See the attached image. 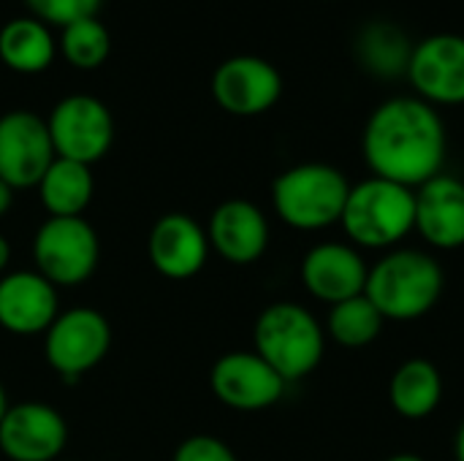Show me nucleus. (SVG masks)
<instances>
[{"mask_svg": "<svg viewBox=\"0 0 464 461\" xmlns=\"http://www.w3.org/2000/svg\"><path fill=\"white\" fill-rule=\"evenodd\" d=\"M285 380L256 353L234 351L215 361L209 372V389L231 410L256 413L277 405L285 391Z\"/></svg>", "mask_w": 464, "mask_h": 461, "instance_id": "nucleus-12", "label": "nucleus"}, {"mask_svg": "<svg viewBox=\"0 0 464 461\" xmlns=\"http://www.w3.org/2000/svg\"><path fill=\"white\" fill-rule=\"evenodd\" d=\"M386 461H427L424 456H419V454H394V456H389Z\"/></svg>", "mask_w": 464, "mask_h": 461, "instance_id": "nucleus-30", "label": "nucleus"}, {"mask_svg": "<svg viewBox=\"0 0 464 461\" xmlns=\"http://www.w3.org/2000/svg\"><path fill=\"white\" fill-rule=\"evenodd\" d=\"M68 443V424L52 405H11L0 421V451L8 461H54Z\"/></svg>", "mask_w": 464, "mask_h": 461, "instance_id": "nucleus-13", "label": "nucleus"}, {"mask_svg": "<svg viewBox=\"0 0 464 461\" xmlns=\"http://www.w3.org/2000/svg\"><path fill=\"white\" fill-rule=\"evenodd\" d=\"M383 326H386V318L364 293L334 304L326 318V334L337 345L351 348V351L372 345L383 334Z\"/></svg>", "mask_w": 464, "mask_h": 461, "instance_id": "nucleus-23", "label": "nucleus"}, {"mask_svg": "<svg viewBox=\"0 0 464 461\" xmlns=\"http://www.w3.org/2000/svg\"><path fill=\"white\" fill-rule=\"evenodd\" d=\"M30 16L41 19L44 24H54V27H65L71 22L87 19V16H98V8L103 5V0H24Z\"/></svg>", "mask_w": 464, "mask_h": 461, "instance_id": "nucleus-25", "label": "nucleus"}, {"mask_svg": "<svg viewBox=\"0 0 464 461\" xmlns=\"http://www.w3.org/2000/svg\"><path fill=\"white\" fill-rule=\"evenodd\" d=\"M171 461H239L237 454L212 435H193L174 451Z\"/></svg>", "mask_w": 464, "mask_h": 461, "instance_id": "nucleus-26", "label": "nucleus"}, {"mask_svg": "<svg viewBox=\"0 0 464 461\" xmlns=\"http://www.w3.org/2000/svg\"><path fill=\"white\" fill-rule=\"evenodd\" d=\"M92 168L65 158H54V163L38 182V198L49 217H82V212L92 201Z\"/></svg>", "mask_w": 464, "mask_h": 461, "instance_id": "nucleus-21", "label": "nucleus"}, {"mask_svg": "<svg viewBox=\"0 0 464 461\" xmlns=\"http://www.w3.org/2000/svg\"><path fill=\"white\" fill-rule=\"evenodd\" d=\"M416 231L438 250L464 247V182L438 174L416 187Z\"/></svg>", "mask_w": 464, "mask_h": 461, "instance_id": "nucleus-18", "label": "nucleus"}, {"mask_svg": "<svg viewBox=\"0 0 464 461\" xmlns=\"http://www.w3.org/2000/svg\"><path fill=\"white\" fill-rule=\"evenodd\" d=\"M11 204H14V190L0 179V217L11 209Z\"/></svg>", "mask_w": 464, "mask_h": 461, "instance_id": "nucleus-27", "label": "nucleus"}, {"mask_svg": "<svg viewBox=\"0 0 464 461\" xmlns=\"http://www.w3.org/2000/svg\"><path fill=\"white\" fill-rule=\"evenodd\" d=\"M54 158L44 117L30 109H11L0 114V179L11 190L38 187Z\"/></svg>", "mask_w": 464, "mask_h": 461, "instance_id": "nucleus-9", "label": "nucleus"}, {"mask_svg": "<svg viewBox=\"0 0 464 461\" xmlns=\"http://www.w3.org/2000/svg\"><path fill=\"white\" fill-rule=\"evenodd\" d=\"M443 288V266L430 253L394 247L370 266L364 296L386 321H419L435 310Z\"/></svg>", "mask_w": 464, "mask_h": 461, "instance_id": "nucleus-2", "label": "nucleus"}, {"mask_svg": "<svg viewBox=\"0 0 464 461\" xmlns=\"http://www.w3.org/2000/svg\"><path fill=\"white\" fill-rule=\"evenodd\" d=\"M57 52L79 71L101 68L111 54V35L109 27L98 16H87L79 22H71L60 30Z\"/></svg>", "mask_w": 464, "mask_h": 461, "instance_id": "nucleus-24", "label": "nucleus"}, {"mask_svg": "<svg viewBox=\"0 0 464 461\" xmlns=\"http://www.w3.org/2000/svg\"><path fill=\"white\" fill-rule=\"evenodd\" d=\"M362 149L372 177L416 190L443 174L449 136L435 106L419 95H397L370 114Z\"/></svg>", "mask_w": 464, "mask_h": 461, "instance_id": "nucleus-1", "label": "nucleus"}, {"mask_svg": "<svg viewBox=\"0 0 464 461\" xmlns=\"http://www.w3.org/2000/svg\"><path fill=\"white\" fill-rule=\"evenodd\" d=\"M454 454H457V461H464V421L457 432V443H454Z\"/></svg>", "mask_w": 464, "mask_h": 461, "instance_id": "nucleus-29", "label": "nucleus"}, {"mask_svg": "<svg viewBox=\"0 0 464 461\" xmlns=\"http://www.w3.org/2000/svg\"><path fill=\"white\" fill-rule=\"evenodd\" d=\"M57 288L35 269L0 277V326L16 337L46 334L60 315Z\"/></svg>", "mask_w": 464, "mask_h": 461, "instance_id": "nucleus-16", "label": "nucleus"}, {"mask_svg": "<svg viewBox=\"0 0 464 461\" xmlns=\"http://www.w3.org/2000/svg\"><path fill=\"white\" fill-rule=\"evenodd\" d=\"M207 228L198 226L185 212H169L155 220L147 236L150 264L169 280H190L196 277L209 258Z\"/></svg>", "mask_w": 464, "mask_h": 461, "instance_id": "nucleus-15", "label": "nucleus"}, {"mask_svg": "<svg viewBox=\"0 0 464 461\" xmlns=\"http://www.w3.org/2000/svg\"><path fill=\"white\" fill-rule=\"evenodd\" d=\"M215 103L234 117H258L283 95L280 71L258 54H234L212 73Z\"/></svg>", "mask_w": 464, "mask_h": 461, "instance_id": "nucleus-10", "label": "nucleus"}, {"mask_svg": "<svg viewBox=\"0 0 464 461\" xmlns=\"http://www.w3.org/2000/svg\"><path fill=\"white\" fill-rule=\"evenodd\" d=\"M57 158L84 166L98 163L114 144V117L109 106L87 92L65 95L46 117Z\"/></svg>", "mask_w": 464, "mask_h": 461, "instance_id": "nucleus-7", "label": "nucleus"}, {"mask_svg": "<svg viewBox=\"0 0 464 461\" xmlns=\"http://www.w3.org/2000/svg\"><path fill=\"white\" fill-rule=\"evenodd\" d=\"M389 399L397 416L408 421L430 418L443 402V375L427 359L400 364L389 383Z\"/></svg>", "mask_w": 464, "mask_h": 461, "instance_id": "nucleus-19", "label": "nucleus"}, {"mask_svg": "<svg viewBox=\"0 0 464 461\" xmlns=\"http://www.w3.org/2000/svg\"><path fill=\"white\" fill-rule=\"evenodd\" d=\"M57 57L52 27L35 16H14L0 27V60L16 73H41Z\"/></svg>", "mask_w": 464, "mask_h": 461, "instance_id": "nucleus-20", "label": "nucleus"}, {"mask_svg": "<svg viewBox=\"0 0 464 461\" xmlns=\"http://www.w3.org/2000/svg\"><path fill=\"white\" fill-rule=\"evenodd\" d=\"M11 405H8V397H5V389H3V383H0V421H3V416H5V410H8Z\"/></svg>", "mask_w": 464, "mask_h": 461, "instance_id": "nucleus-31", "label": "nucleus"}, {"mask_svg": "<svg viewBox=\"0 0 464 461\" xmlns=\"http://www.w3.org/2000/svg\"><path fill=\"white\" fill-rule=\"evenodd\" d=\"M340 226L353 247L394 250L416 231V190L381 177L351 185Z\"/></svg>", "mask_w": 464, "mask_h": 461, "instance_id": "nucleus-4", "label": "nucleus"}, {"mask_svg": "<svg viewBox=\"0 0 464 461\" xmlns=\"http://www.w3.org/2000/svg\"><path fill=\"white\" fill-rule=\"evenodd\" d=\"M209 247L228 264H256L269 247V220L247 198L223 201L207 226Z\"/></svg>", "mask_w": 464, "mask_h": 461, "instance_id": "nucleus-17", "label": "nucleus"}, {"mask_svg": "<svg viewBox=\"0 0 464 461\" xmlns=\"http://www.w3.org/2000/svg\"><path fill=\"white\" fill-rule=\"evenodd\" d=\"M370 266L359 247L345 242H324L302 258V283L310 296L334 307L345 299L362 296Z\"/></svg>", "mask_w": 464, "mask_h": 461, "instance_id": "nucleus-14", "label": "nucleus"}, {"mask_svg": "<svg viewBox=\"0 0 464 461\" xmlns=\"http://www.w3.org/2000/svg\"><path fill=\"white\" fill-rule=\"evenodd\" d=\"M101 242L84 217H49L33 236V264L54 288H76L92 277Z\"/></svg>", "mask_w": 464, "mask_h": 461, "instance_id": "nucleus-6", "label": "nucleus"}, {"mask_svg": "<svg viewBox=\"0 0 464 461\" xmlns=\"http://www.w3.org/2000/svg\"><path fill=\"white\" fill-rule=\"evenodd\" d=\"M351 182L329 163H299L272 182L277 217L296 231H324L340 223Z\"/></svg>", "mask_w": 464, "mask_h": 461, "instance_id": "nucleus-5", "label": "nucleus"}, {"mask_svg": "<svg viewBox=\"0 0 464 461\" xmlns=\"http://www.w3.org/2000/svg\"><path fill=\"white\" fill-rule=\"evenodd\" d=\"M421 101L430 106L464 103V35L432 33L413 46L405 73Z\"/></svg>", "mask_w": 464, "mask_h": 461, "instance_id": "nucleus-11", "label": "nucleus"}, {"mask_svg": "<svg viewBox=\"0 0 464 461\" xmlns=\"http://www.w3.org/2000/svg\"><path fill=\"white\" fill-rule=\"evenodd\" d=\"M111 348V326L92 307H73L54 318L44 334V356L63 380L95 370Z\"/></svg>", "mask_w": 464, "mask_h": 461, "instance_id": "nucleus-8", "label": "nucleus"}, {"mask_svg": "<svg viewBox=\"0 0 464 461\" xmlns=\"http://www.w3.org/2000/svg\"><path fill=\"white\" fill-rule=\"evenodd\" d=\"M8 264H11V245H8V239L0 234V274L8 269Z\"/></svg>", "mask_w": 464, "mask_h": 461, "instance_id": "nucleus-28", "label": "nucleus"}, {"mask_svg": "<svg viewBox=\"0 0 464 461\" xmlns=\"http://www.w3.org/2000/svg\"><path fill=\"white\" fill-rule=\"evenodd\" d=\"M253 351L285 383H296L318 370L326 351V329L307 307L275 302L256 321Z\"/></svg>", "mask_w": 464, "mask_h": 461, "instance_id": "nucleus-3", "label": "nucleus"}, {"mask_svg": "<svg viewBox=\"0 0 464 461\" xmlns=\"http://www.w3.org/2000/svg\"><path fill=\"white\" fill-rule=\"evenodd\" d=\"M356 54L359 62L375 76L394 79L400 73H408L413 43L408 41L405 30H400L397 24L370 22L356 35Z\"/></svg>", "mask_w": 464, "mask_h": 461, "instance_id": "nucleus-22", "label": "nucleus"}]
</instances>
